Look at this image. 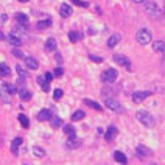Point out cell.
Returning a JSON list of instances; mask_svg holds the SVG:
<instances>
[{
  "instance_id": "cell-11",
  "label": "cell",
  "mask_w": 165,
  "mask_h": 165,
  "mask_svg": "<svg viewBox=\"0 0 165 165\" xmlns=\"http://www.w3.org/2000/svg\"><path fill=\"white\" fill-rule=\"evenodd\" d=\"M72 13H73V9H72L70 5H67V3H62L61 5V8H59L61 17H69V16H72Z\"/></svg>"
},
{
  "instance_id": "cell-24",
  "label": "cell",
  "mask_w": 165,
  "mask_h": 165,
  "mask_svg": "<svg viewBox=\"0 0 165 165\" xmlns=\"http://www.w3.org/2000/svg\"><path fill=\"white\" fill-rule=\"evenodd\" d=\"M84 104H87V106L93 108L95 111H101V109H103V108H101V104H98L97 101H92V100H89V98H86V100H84Z\"/></svg>"
},
{
  "instance_id": "cell-43",
  "label": "cell",
  "mask_w": 165,
  "mask_h": 165,
  "mask_svg": "<svg viewBox=\"0 0 165 165\" xmlns=\"http://www.w3.org/2000/svg\"><path fill=\"white\" fill-rule=\"evenodd\" d=\"M131 2H134V3H145L146 0H131Z\"/></svg>"
},
{
  "instance_id": "cell-30",
  "label": "cell",
  "mask_w": 165,
  "mask_h": 165,
  "mask_svg": "<svg viewBox=\"0 0 165 165\" xmlns=\"http://www.w3.org/2000/svg\"><path fill=\"white\" fill-rule=\"evenodd\" d=\"M19 122H20V125H22L24 128H28V126H30V120H28V117L24 115V114H19Z\"/></svg>"
},
{
  "instance_id": "cell-26",
  "label": "cell",
  "mask_w": 165,
  "mask_h": 165,
  "mask_svg": "<svg viewBox=\"0 0 165 165\" xmlns=\"http://www.w3.org/2000/svg\"><path fill=\"white\" fill-rule=\"evenodd\" d=\"M8 75H11V69L6 66V64H0V77H8Z\"/></svg>"
},
{
  "instance_id": "cell-39",
  "label": "cell",
  "mask_w": 165,
  "mask_h": 165,
  "mask_svg": "<svg viewBox=\"0 0 165 165\" xmlns=\"http://www.w3.org/2000/svg\"><path fill=\"white\" fill-rule=\"evenodd\" d=\"M44 78H45V81H47V82H50V81H51V80H53V73H50V72H47Z\"/></svg>"
},
{
  "instance_id": "cell-33",
  "label": "cell",
  "mask_w": 165,
  "mask_h": 165,
  "mask_svg": "<svg viewBox=\"0 0 165 165\" xmlns=\"http://www.w3.org/2000/svg\"><path fill=\"white\" fill-rule=\"evenodd\" d=\"M62 95H64V92H62L61 89H56V90L53 92V98H55V100H61Z\"/></svg>"
},
{
  "instance_id": "cell-20",
  "label": "cell",
  "mask_w": 165,
  "mask_h": 165,
  "mask_svg": "<svg viewBox=\"0 0 165 165\" xmlns=\"http://www.w3.org/2000/svg\"><path fill=\"white\" fill-rule=\"evenodd\" d=\"M16 20H17V24L27 25V24H28V16L24 14V13H17V14H16Z\"/></svg>"
},
{
  "instance_id": "cell-31",
  "label": "cell",
  "mask_w": 165,
  "mask_h": 165,
  "mask_svg": "<svg viewBox=\"0 0 165 165\" xmlns=\"http://www.w3.org/2000/svg\"><path fill=\"white\" fill-rule=\"evenodd\" d=\"M33 154H35L36 157H44V156H45V150H42L41 146H35V148H33Z\"/></svg>"
},
{
  "instance_id": "cell-19",
  "label": "cell",
  "mask_w": 165,
  "mask_h": 165,
  "mask_svg": "<svg viewBox=\"0 0 165 165\" xmlns=\"http://www.w3.org/2000/svg\"><path fill=\"white\" fill-rule=\"evenodd\" d=\"M8 42L13 45V47H20L22 45V39L20 38H17V36H13V35H9V38H8Z\"/></svg>"
},
{
  "instance_id": "cell-42",
  "label": "cell",
  "mask_w": 165,
  "mask_h": 165,
  "mask_svg": "<svg viewBox=\"0 0 165 165\" xmlns=\"http://www.w3.org/2000/svg\"><path fill=\"white\" fill-rule=\"evenodd\" d=\"M56 61H58V62H59V64H61V62H62V56H61V55H59V53H56Z\"/></svg>"
},
{
  "instance_id": "cell-7",
  "label": "cell",
  "mask_w": 165,
  "mask_h": 165,
  "mask_svg": "<svg viewBox=\"0 0 165 165\" xmlns=\"http://www.w3.org/2000/svg\"><path fill=\"white\" fill-rule=\"evenodd\" d=\"M150 95H151L150 90H139V92H134V93H132V101L139 104V103H142L145 98H148Z\"/></svg>"
},
{
  "instance_id": "cell-4",
  "label": "cell",
  "mask_w": 165,
  "mask_h": 165,
  "mask_svg": "<svg viewBox=\"0 0 165 165\" xmlns=\"http://www.w3.org/2000/svg\"><path fill=\"white\" fill-rule=\"evenodd\" d=\"M104 106L109 108V109L114 111V112H119V114L125 112V108L115 100V98H104Z\"/></svg>"
},
{
  "instance_id": "cell-41",
  "label": "cell",
  "mask_w": 165,
  "mask_h": 165,
  "mask_svg": "<svg viewBox=\"0 0 165 165\" xmlns=\"http://www.w3.org/2000/svg\"><path fill=\"white\" fill-rule=\"evenodd\" d=\"M38 82L42 86V84H45L47 81H45V78H44V77H38Z\"/></svg>"
},
{
  "instance_id": "cell-40",
  "label": "cell",
  "mask_w": 165,
  "mask_h": 165,
  "mask_svg": "<svg viewBox=\"0 0 165 165\" xmlns=\"http://www.w3.org/2000/svg\"><path fill=\"white\" fill-rule=\"evenodd\" d=\"M42 90H44V92H48V90H50V82L42 84Z\"/></svg>"
},
{
  "instance_id": "cell-29",
  "label": "cell",
  "mask_w": 165,
  "mask_h": 165,
  "mask_svg": "<svg viewBox=\"0 0 165 165\" xmlns=\"http://www.w3.org/2000/svg\"><path fill=\"white\" fill-rule=\"evenodd\" d=\"M84 111H77V112H73V115H72V120L73 122H80V120H82L84 119Z\"/></svg>"
},
{
  "instance_id": "cell-32",
  "label": "cell",
  "mask_w": 165,
  "mask_h": 165,
  "mask_svg": "<svg viewBox=\"0 0 165 165\" xmlns=\"http://www.w3.org/2000/svg\"><path fill=\"white\" fill-rule=\"evenodd\" d=\"M61 125H62V120L59 117H51V126L53 128H59Z\"/></svg>"
},
{
  "instance_id": "cell-3",
  "label": "cell",
  "mask_w": 165,
  "mask_h": 165,
  "mask_svg": "<svg viewBox=\"0 0 165 165\" xmlns=\"http://www.w3.org/2000/svg\"><path fill=\"white\" fill-rule=\"evenodd\" d=\"M136 39L140 45H146L151 42V31L146 30V28H140L137 33H136Z\"/></svg>"
},
{
  "instance_id": "cell-44",
  "label": "cell",
  "mask_w": 165,
  "mask_h": 165,
  "mask_svg": "<svg viewBox=\"0 0 165 165\" xmlns=\"http://www.w3.org/2000/svg\"><path fill=\"white\" fill-rule=\"evenodd\" d=\"M3 39H5V35H3V33H2V30H0V41H3Z\"/></svg>"
},
{
  "instance_id": "cell-17",
  "label": "cell",
  "mask_w": 165,
  "mask_h": 165,
  "mask_svg": "<svg viewBox=\"0 0 165 165\" xmlns=\"http://www.w3.org/2000/svg\"><path fill=\"white\" fill-rule=\"evenodd\" d=\"M45 50L47 51H55L56 50V41H55V38H48L45 41Z\"/></svg>"
},
{
  "instance_id": "cell-18",
  "label": "cell",
  "mask_w": 165,
  "mask_h": 165,
  "mask_svg": "<svg viewBox=\"0 0 165 165\" xmlns=\"http://www.w3.org/2000/svg\"><path fill=\"white\" fill-rule=\"evenodd\" d=\"M64 132H66V136L69 137V139H75V128L72 126V125H66L64 126Z\"/></svg>"
},
{
  "instance_id": "cell-28",
  "label": "cell",
  "mask_w": 165,
  "mask_h": 165,
  "mask_svg": "<svg viewBox=\"0 0 165 165\" xmlns=\"http://www.w3.org/2000/svg\"><path fill=\"white\" fill-rule=\"evenodd\" d=\"M50 25H51V20H50V19H45V20H41V22H38L36 28H38V30H44V28H48Z\"/></svg>"
},
{
  "instance_id": "cell-22",
  "label": "cell",
  "mask_w": 165,
  "mask_h": 165,
  "mask_svg": "<svg viewBox=\"0 0 165 165\" xmlns=\"http://www.w3.org/2000/svg\"><path fill=\"white\" fill-rule=\"evenodd\" d=\"M114 159H115V161H117V162H120V164H126V161H128V159H126V156H125L123 153H122V151H115V153H114Z\"/></svg>"
},
{
  "instance_id": "cell-8",
  "label": "cell",
  "mask_w": 165,
  "mask_h": 165,
  "mask_svg": "<svg viewBox=\"0 0 165 165\" xmlns=\"http://www.w3.org/2000/svg\"><path fill=\"white\" fill-rule=\"evenodd\" d=\"M114 61L119 64V66H123L125 69H131V61L128 56L125 55H114Z\"/></svg>"
},
{
  "instance_id": "cell-6",
  "label": "cell",
  "mask_w": 165,
  "mask_h": 165,
  "mask_svg": "<svg viewBox=\"0 0 165 165\" xmlns=\"http://www.w3.org/2000/svg\"><path fill=\"white\" fill-rule=\"evenodd\" d=\"M117 77H119V73H117L115 69H108L106 72H103V75H101V81L106 82V84H111V82H114L115 80H117Z\"/></svg>"
},
{
  "instance_id": "cell-13",
  "label": "cell",
  "mask_w": 165,
  "mask_h": 165,
  "mask_svg": "<svg viewBox=\"0 0 165 165\" xmlns=\"http://www.w3.org/2000/svg\"><path fill=\"white\" fill-rule=\"evenodd\" d=\"M115 136H117V128H115V126H109L108 131H106V134H104V139H106L108 142H112V140L115 139Z\"/></svg>"
},
{
  "instance_id": "cell-1",
  "label": "cell",
  "mask_w": 165,
  "mask_h": 165,
  "mask_svg": "<svg viewBox=\"0 0 165 165\" xmlns=\"http://www.w3.org/2000/svg\"><path fill=\"white\" fill-rule=\"evenodd\" d=\"M136 117H137V120H139L140 123L143 125V126H146V128L154 126V117H153L148 111H137Z\"/></svg>"
},
{
  "instance_id": "cell-45",
  "label": "cell",
  "mask_w": 165,
  "mask_h": 165,
  "mask_svg": "<svg viewBox=\"0 0 165 165\" xmlns=\"http://www.w3.org/2000/svg\"><path fill=\"white\" fill-rule=\"evenodd\" d=\"M19 2H22V3H27V2H28V0H19Z\"/></svg>"
},
{
  "instance_id": "cell-27",
  "label": "cell",
  "mask_w": 165,
  "mask_h": 165,
  "mask_svg": "<svg viewBox=\"0 0 165 165\" xmlns=\"http://www.w3.org/2000/svg\"><path fill=\"white\" fill-rule=\"evenodd\" d=\"M80 145H81V142L77 140V139H69V142H67V148H70V150H75V148H78Z\"/></svg>"
},
{
  "instance_id": "cell-37",
  "label": "cell",
  "mask_w": 165,
  "mask_h": 165,
  "mask_svg": "<svg viewBox=\"0 0 165 165\" xmlns=\"http://www.w3.org/2000/svg\"><path fill=\"white\" fill-rule=\"evenodd\" d=\"M62 73H64V70H62L61 67H58V69L55 70V73H53V77H56V78H59V77H62Z\"/></svg>"
},
{
  "instance_id": "cell-5",
  "label": "cell",
  "mask_w": 165,
  "mask_h": 165,
  "mask_svg": "<svg viewBox=\"0 0 165 165\" xmlns=\"http://www.w3.org/2000/svg\"><path fill=\"white\" fill-rule=\"evenodd\" d=\"M0 100L3 103H11V93H9V86L5 81L0 80Z\"/></svg>"
},
{
  "instance_id": "cell-21",
  "label": "cell",
  "mask_w": 165,
  "mask_h": 165,
  "mask_svg": "<svg viewBox=\"0 0 165 165\" xmlns=\"http://www.w3.org/2000/svg\"><path fill=\"white\" fill-rule=\"evenodd\" d=\"M19 95H20V98H22L24 101L31 100V92H30V90H27L25 87H24V89H19Z\"/></svg>"
},
{
  "instance_id": "cell-15",
  "label": "cell",
  "mask_w": 165,
  "mask_h": 165,
  "mask_svg": "<svg viewBox=\"0 0 165 165\" xmlns=\"http://www.w3.org/2000/svg\"><path fill=\"white\" fill-rule=\"evenodd\" d=\"M50 119H51V111L50 109H42L41 112L38 114V120H41V122L50 120Z\"/></svg>"
},
{
  "instance_id": "cell-9",
  "label": "cell",
  "mask_w": 165,
  "mask_h": 165,
  "mask_svg": "<svg viewBox=\"0 0 165 165\" xmlns=\"http://www.w3.org/2000/svg\"><path fill=\"white\" fill-rule=\"evenodd\" d=\"M27 33V25H22V24H17L13 30H11V35L13 36H17V38H20L22 39V36Z\"/></svg>"
},
{
  "instance_id": "cell-16",
  "label": "cell",
  "mask_w": 165,
  "mask_h": 165,
  "mask_svg": "<svg viewBox=\"0 0 165 165\" xmlns=\"http://www.w3.org/2000/svg\"><path fill=\"white\" fill-rule=\"evenodd\" d=\"M153 50H154L156 53H165V42L164 41H154Z\"/></svg>"
},
{
  "instance_id": "cell-35",
  "label": "cell",
  "mask_w": 165,
  "mask_h": 165,
  "mask_svg": "<svg viewBox=\"0 0 165 165\" xmlns=\"http://www.w3.org/2000/svg\"><path fill=\"white\" fill-rule=\"evenodd\" d=\"M72 3H75L77 6H82V8H87L89 3L87 2H82V0H72Z\"/></svg>"
},
{
  "instance_id": "cell-2",
  "label": "cell",
  "mask_w": 165,
  "mask_h": 165,
  "mask_svg": "<svg viewBox=\"0 0 165 165\" xmlns=\"http://www.w3.org/2000/svg\"><path fill=\"white\" fill-rule=\"evenodd\" d=\"M145 13L151 19H159L161 17V9H159L157 3H154V2H145Z\"/></svg>"
},
{
  "instance_id": "cell-38",
  "label": "cell",
  "mask_w": 165,
  "mask_h": 165,
  "mask_svg": "<svg viewBox=\"0 0 165 165\" xmlns=\"http://www.w3.org/2000/svg\"><path fill=\"white\" fill-rule=\"evenodd\" d=\"M89 59H90V61H93V62H101V61H103L100 56H93V55H89Z\"/></svg>"
},
{
  "instance_id": "cell-10",
  "label": "cell",
  "mask_w": 165,
  "mask_h": 165,
  "mask_svg": "<svg viewBox=\"0 0 165 165\" xmlns=\"http://www.w3.org/2000/svg\"><path fill=\"white\" fill-rule=\"evenodd\" d=\"M136 153H137V156L139 157H148V156H151L153 153H151V150L150 148H146L145 145H139L137 148H136Z\"/></svg>"
},
{
  "instance_id": "cell-36",
  "label": "cell",
  "mask_w": 165,
  "mask_h": 165,
  "mask_svg": "<svg viewBox=\"0 0 165 165\" xmlns=\"http://www.w3.org/2000/svg\"><path fill=\"white\" fill-rule=\"evenodd\" d=\"M13 55H14L16 58H22V59L25 58V55H24V53H22L19 48H13Z\"/></svg>"
},
{
  "instance_id": "cell-34",
  "label": "cell",
  "mask_w": 165,
  "mask_h": 165,
  "mask_svg": "<svg viewBox=\"0 0 165 165\" xmlns=\"http://www.w3.org/2000/svg\"><path fill=\"white\" fill-rule=\"evenodd\" d=\"M16 70H17V73H19V77H20V78H27V72H25L20 66H16Z\"/></svg>"
},
{
  "instance_id": "cell-23",
  "label": "cell",
  "mask_w": 165,
  "mask_h": 165,
  "mask_svg": "<svg viewBox=\"0 0 165 165\" xmlns=\"http://www.w3.org/2000/svg\"><path fill=\"white\" fill-rule=\"evenodd\" d=\"M120 39H122L120 35H112V36L108 39V45H109V47H115V45L120 42Z\"/></svg>"
},
{
  "instance_id": "cell-12",
  "label": "cell",
  "mask_w": 165,
  "mask_h": 165,
  "mask_svg": "<svg viewBox=\"0 0 165 165\" xmlns=\"http://www.w3.org/2000/svg\"><path fill=\"white\" fill-rule=\"evenodd\" d=\"M25 64H27V67H28L30 70H36V69L39 67L38 59H36V58H31V56H27V58H25Z\"/></svg>"
},
{
  "instance_id": "cell-25",
  "label": "cell",
  "mask_w": 165,
  "mask_h": 165,
  "mask_svg": "<svg viewBox=\"0 0 165 165\" xmlns=\"http://www.w3.org/2000/svg\"><path fill=\"white\" fill-rule=\"evenodd\" d=\"M81 38H82V35L80 33V31H70V33H69V39H70V42H78Z\"/></svg>"
},
{
  "instance_id": "cell-14",
  "label": "cell",
  "mask_w": 165,
  "mask_h": 165,
  "mask_svg": "<svg viewBox=\"0 0 165 165\" xmlns=\"http://www.w3.org/2000/svg\"><path fill=\"white\" fill-rule=\"evenodd\" d=\"M22 145V139L20 137H16L13 142H11V153L16 156L17 153H19V146Z\"/></svg>"
}]
</instances>
